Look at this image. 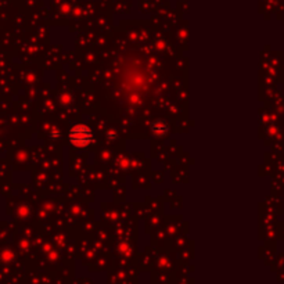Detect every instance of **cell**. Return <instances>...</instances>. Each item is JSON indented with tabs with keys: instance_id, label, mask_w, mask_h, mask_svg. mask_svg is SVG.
Instances as JSON below:
<instances>
[{
	"instance_id": "obj_1",
	"label": "cell",
	"mask_w": 284,
	"mask_h": 284,
	"mask_svg": "<svg viewBox=\"0 0 284 284\" xmlns=\"http://www.w3.org/2000/svg\"><path fill=\"white\" fill-rule=\"evenodd\" d=\"M92 139V133L88 128H82V126H78L75 128L71 132V141L74 145L77 146H85L88 145Z\"/></svg>"
}]
</instances>
